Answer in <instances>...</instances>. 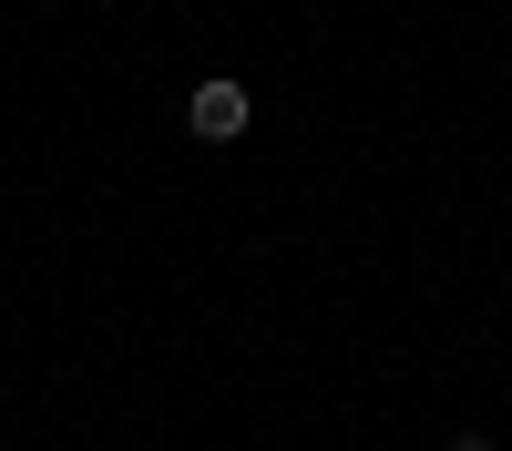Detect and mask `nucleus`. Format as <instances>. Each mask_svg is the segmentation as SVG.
Segmentation results:
<instances>
[{
    "label": "nucleus",
    "mask_w": 512,
    "mask_h": 451,
    "mask_svg": "<svg viewBox=\"0 0 512 451\" xmlns=\"http://www.w3.org/2000/svg\"><path fill=\"white\" fill-rule=\"evenodd\" d=\"M185 123H195L205 144H236L246 134V93H236V82H205V93L185 103Z\"/></svg>",
    "instance_id": "obj_1"
},
{
    "label": "nucleus",
    "mask_w": 512,
    "mask_h": 451,
    "mask_svg": "<svg viewBox=\"0 0 512 451\" xmlns=\"http://www.w3.org/2000/svg\"><path fill=\"white\" fill-rule=\"evenodd\" d=\"M451 451H492V441H482V431H461V441H451Z\"/></svg>",
    "instance_id": "obj_2"
}]
</instances>
